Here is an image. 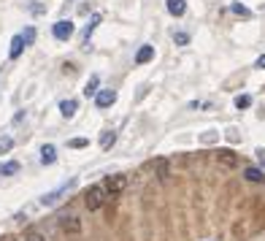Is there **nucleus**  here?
Segmentation results:
<instances>
[{
  "mask_svg": "<svg viewBox=\"0 0 265 241\" xmlns=\"http://www.w3.org/2000/svg\"><path fill=\"white\" fill-rule=\"evenodd\" d=\"M106 195H108V192L103 190V184H92L90 190L84 192V206H87L90 211H98L106 203Z\"/></svg>",
  "mask_w": 265,
  "mask_h": 241,
  "instance_id": "1",
  "label": "nucleus"
},
{
  "mask_svg": "<svg viewBox=\"0 0 265 241\" xmlns=\"http://www.w3.org/2000/svg\"><path fill=\"white\" fill-rule=\"evenodd\" d=\"M124 187H128V176H124V173H114V176L103 179V190L108 192L111 198L119 195V192H124Z\"/></svg>",
  "mask_w": 265,
  "mask_h": 241,
  "instance_id": "2",
  "label": "nucleus"
},
{
  "mask_svg": "<svg viewBox=\"0 0 265 241\" xmlns=\"http://www.w3.org/2000/svg\"><path fill=\"white\" fill-rule=\"evenodd\" d=\"M74 33H76V28H74L70 19H60V22H54V38L57 41H68Z\"/></svg>",
  "mask_w": 265,
  "mask_h": 241,
  "instance_id": "3",
  "label": "nucleus"
},
{
  "mask_svg": "<svg viewBox=\"0 0 265 241\" xmlns=\"http://www.w3.org/2000/svg\"><path fill=\"white\" fill-rule=\"evenodd\" d=\"M114 103H116V92L114 90H100L95 95V106H98V109H111Z\"/></svg>",
  "mask_w": 265,
  "mask_h": 241,
  "instance_id": "4",
  "label": "nucleus"
},
{
  "mask_svg": "<svg viewBox=\"0 0 265 241\" xmlns=\"http://www.w3.org/2000/svg\"><path fill=\"white\" fill-rule=\"evenodd\" d=\"M70 187H74V182H68V184H62L60 187V190H54V192H49V195H44L41 198V206H54L57 200H60V195H65V192L70 190Z\"/></svg>",
  "mask_w": 265,
  "mask_h": 241,
  "instance_id": "5",
  "label": "nucleus"
},
{
  "mask_svg": "<svg viewBox=\"0 0 265 241\" xmlns=\"http://www.w3.org/2000/svg\"><path fill=\"white\" fill-rule=\"evenodd\" d=\"M60 227H62V233H78L82 230V222H78V217H60Z\"/></svg>",
  "mask_w": 265,
  "mask_h": 241,
  "instance_id": "6",
  "label": "nucleus"
},
{
  "mask_svg": "<svg viewBox=\"0 0 265 241\" xmlns=\"http://www.w3.org/2000/svg\"><path fill=\"white\" fill-rule=\"evenodd\" d=\"M152 60H154V46L144 44L141 49L136 52V63H138V65H146V63H152Z\"/></svg>",
  "mask_w": 265,
  "mask_h": 241,
  "instance_id": "7",
  "label": "nucleus"
},
{
  "mask_svg": "<svg viewBox=\"0 0 265 241\" xmlns=\"http://www.w3.org/2000/svg\"><path fill=\"white\" fill-rule=\"evenodd\" d=\"M165 9H168L170 17H184V11H187V0H165Z\"/></svg>",
  "mask_w": 265,
  "mask_h": 241,
  "instance_id": "8",
  "label": "nucleus"
},
{
  "mask_svg": "<svg viewBox=\"0 0 265 241\" xmlns=\"http://www.w3.org/2000/svg\"><path fill=\"white\" fill-rule=\"evenodd\" d=\"M54 160H57L54 144H44V146H41V163H44V165H52Z\"/></svg>",
  "mask_w": 265,
  "mask_h": 241,
  "instance_id": "9",
  "label": "nucleus"
},
{
  "mask_svg": "<svg viewBox=\"0 0 265 241\" xmlns=\"http://www.w3.org/2000/svg\"><path fill=\"white\" fill-rule=\"evenodd\" d=\"M76 109H78V103L74 98H68V100H62V103H60V114H62L65 119H70L76 114Z\"/></svg>",
  "mask_w": 265,
  "mask_h": 241,
  "instance_id": "10",
  "label": "nucleus"
},
{
  "mask_svg": "<svg viewBox=\"0 0 265 241\" xmlns=\"http://www.w3.org/2000/svg\"><path fill=\"white\" fill-rule=\"evenodd\" d=\"M216 157H220V163H222V165H228V168L238 165V157H236L230 149H220V152H216Z\"/></svg>",
  "mask_w": 265,
  "mask_h": 241,
  "instance_id": "11",
  "label": "nucleus"
},
{
  "mask_svg": "<svg viewBox=\"0 0 265 241\" xmlns=\"http://www.w3.org/2000/svg\"><path fill=\"white\" fill-rule=\"evenodd\" d=\"M22 49H24V41H22V36H14V38H11V49H8L11 60H16L19 55H22Z\"/></svg>",
  "mask_w": 265,
  "mask_h": 241,
  "instance_id": "12",
  "label": "nucleus"
},
{
  "mask_svg": "<svg viewBox=\"0 0 265 241\" xmlns=\"http://www.w3.org/2000/svg\"><path fill=\"white\" fill-rule=\"evenodd\" d=\"M100 19H103V14H92V19H90V25H87V28H84V46H87L90 44V36H92V33H95V25L98 22H100Z\"/></svg>",
  "mask_w": 265,
  "mask_h": 241,
  "instance_id": "13",
  "label": "nucleus"
},
{
  "mask_svg": "<svg viewBox=\"0 0 265 241\" xmlns=\"http://www.w3.org/2000/svg\"><path fill=\"white\" fill-rule=\"evenodd\" d=\"M19 171V163L16 160H8V163H0V176H14Z\"/></svg>",
  "mask_w": 265,
  "mask_h": 241,
  "instance_id": "14",
  "label": "nucleus"
},
{
  "mask_svg": "<svg viewBox=\"0 0 265 241\" xmlns=\"http://www.w3.org/2000/svg\"><path fill=\"white\" fill-rule=\"evenodd\" d=\"M98 84H100V79H98V76H92L90 82L84 84V95H87V98H95L98 92H100V90H98Z\"/></svg>",
  "mask_w": 265,
  "mask_h": 241,
  "instance_id": "15",
  "label": "nucleus"
},
{
  "mask_svg": "<svg viewBox=\"0 0 265 241\" xmlns=\"http://www.w3.org/2000/svg\"><path fill=\"white\" fill-rule=\"evenodd\" d=\"M114 144H116V133L114 130H106L100 136V146H103V149H111Z\"/></svg>",
  "mask_w": 265,
  "mask_h": 241,
  "instance_id": "16",
  "label": "nucleus"
},
{
  "mask_svg": "<svg viewBox=\"0 0 265 241\" xmlns=\"http://www.w3.org/2000/svg\"><path fill=\"white\" fill-rule=\"evenodd\" d=\"M246 179H249V182H262V171L260 168H246Z\"/></svg>",
  "mask_w": 265,
  "mask_h": 241,
  "instance_id": "17",
  "label": "nucleus"
},
{
  "mask_svg": "<svg viewBox=\"0 0 265 241\" xmlns=\"http://www.w3.org/2000/svg\"><path fill=\"white\" fill-rule=\"evenodd\" d=\"M230 11L238 14V17H252V11L246 9V6H241V3H233V6H230Z\"/></svg>",
  "mask_w": 265,
  "mask_h": 241,
  "instance_id": "18",
  "label": "nucleus"
},
{
  "mask_svg": "<svg viewBox=\"0 0 265 241\" xmlns=\"http://www.w3.org/2000/svg\"><path fill=\"white\" fill-rule=\"evenodd\" d=\"M11 146H14V138H11V136H0V155H3V152H8Z\"/></svg>",
  "mask_w": 265,
  "mask_h": 241,
  "instance_id": "19",
  "label": "nucleus"
},
{
  "mask_svg": "<svg viewBox=\"0 0 265 241\" xmlns=\"http://www.w3.org/2000/svg\"><path fill=\"white\" fill-rule=\"evenodd\" d=\"M252 106V98L249 95H238L236 98V109H249Z\"/></svg>",
  "mask_w": 265,
  "mask_h": 241,
  "instance_id": "20",
  "label": "nucleus"
},
{
  "mask_svg": "<svg viewBox=\"0 0 265 241\" xmlns=\"http://www.w3.org/2000/svg\"><path fill=\"white\" fill-rule=\"evenodd\" d=\"M157 173H160V179H168V163L165 160H157Z\"/></svg>",
  "mask_w": 265,
  "mask_h": 241,
  "instance_id": "21",
  "label": "nucleus"
},
{
  "mask_svg": "<svg viewBox=\"0 0 265 241\" xmlns=\"http://www.w3.org/2000/svg\"><path fill=\"white\" fill-rule=\"evenodd\" d=\"M22 41H24V46H28V44H32V41H36V30H32V28H28V30L22 33Z\"/></svg>",
  "mask_w": 265,
  "mask_h": 241,
  "instance_id": "22",
  "label": "nucleus"
},
{
  "mask_svg": "<svg viewBox=\"0 0 265 241\" xmlns=\"http://www.w3.org/2000/svg\"><path fill=\"white\" fill-rule=\"evenodd\" d=\"M22 241H46V238H44L38 230H30V233H24V238H22Z\"/></svg>",
  "mask_w": 265,
  "mask_h": 241,
  "instance_id": "23",
  "label": "nucleus"
},
{
  "mask_svg": "<svg viewBox=\"0 0 265 241\" xmlns=\"http://www.w3.org/2000/svg\"><path fill=\"white\" fill-rule=\"evenodd\" d=\"M174 41H176V44H187L190 36H187V33H174Z\"/></svg>",
  "mask_w": 265,
  "mask_h": 241,
  "instance_id": "24",
  "label": "nucleus"
},
{
  "mask_svg": "<svg viewBox=\"0 0 265 241\" xmlns=\"http://www.w3.org/2000/svg\"><path fill=\"white\" fill-rule=\"evenodd\" d=\"M70 146H74V149H82V146H87V138H74Z\"/></svg>",
  "mask_w": 265,
  "mask_h": 241,
  "instance_id": "25",
  "label": "nucleus"
},
{
  "mask_svg": "<svg viewBox=\"0 0 265 241\" xmlns=\"http://www.w3.org/2000/svg\"><path fill=\"white\" fill-rule=\"evenodd\" d=\"M254 68H260V71H265V55H262V57H257V63H254Z\"/></svg>",
  "mask_w": 265,
  "mask_h": 241,
  "instance_id": "26",
  "label": "nucleus"
},
{
  "mask_svg": "<svg viewBox=\"0 0 265 241\" xmlns=\"http://www.w3.org/2000/svg\"><path fill=\"white\" fill-rule=\"evenodd\" d=\"M3 241H19V238H11V236H6V238H3Z\"/></svg>",
  "mask_w": 265,
  "mask_h": 241,
  "instance_id": "27",
  "label": "nucleus"
},
{
  "mask_svg": "<svg viewBox=\"0 0 265 241\" xmlns=\"http://www.w3.org/2000/svg\"><path fill=\"white\" fill-rule=\"evenodd\" d=\"M0 241H3V238H0Z\"/></svg>",
  "mask_w": 265,
  "mask_h": 241,
  "instance_id": "28",
  "label": "nucleus"
}]
</instances>
